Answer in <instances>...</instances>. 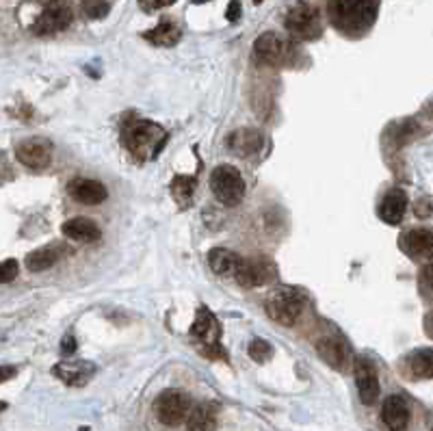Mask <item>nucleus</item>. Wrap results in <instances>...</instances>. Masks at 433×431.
<instances>
[{
	"instance_id": "1",
	"label": "nucleus",
	"mask_w": 433,
	"mask_h": 431,
	"mask_svg": "<svg viewBox=\"0 0 433 431\" xmlns=\"http://www.w3.org/2000/svg\"><path fill=\"white\" fill-rule=\"evenodd\" d=\"M327 11L338 31L346 35L364 33L377 20L379 0H331Z\"/></svg>"
},
{
	"instance_id": "2",
	"label": "nucleus",
	"mask_w": 433,
	"mask_h": 431,
	"mask_svg": "<svg viewBox=\"0 0 433 431\" xmlns=\"http://www.w3.org/2000/svg\"><path fill=\"white\" fill-rule=\"evenodd\" d=\"M167 141V133L150 119H137L135 124H126L124 143L128 152L139 160L156 158Z\"/></svg>"
},
{
	"instance_id": "3",
	"label": "nucleus",
	"mask_w": 433,
	"mask_h": 431,
	"mask_svg": "<svg viewBox=\"0 0 433 431\" xmlns=\"http://www.w3.org/2000/svg\"><path fill=\"white\" fill-rule=\"evenodd\" d=\"M191 338L197 340L199 344V354L208 360H228V354L221 347V325L217 321V317L212 312H208L206 308H199L191 329H189Z\"/></svg>"
},
{
	"instance_id": "4",
	"label": "nucleus",
	"mask_w": 433,
	"mask_h": 431,
	"mask_svg": "<svg viewBox=\"0 0 433 431\" xmlns=\"http://www.w3.org/2000/svg\"><path fill=\"white\" fill-rule=\"evenodd\" d=\"M303 308H306V297L290 286L275 288L265 301V310H267L269 319L280 325H286V327L297 323Z\"/></svg>"
},
{
	"instance_id": "5",
	"label": "nucleus",
	"mask_w": 433,
	"mask_h": 431,
	"mask_svg": "<svg viewBox=\"0 0 433 431\" xmlns=\"http://www.w3.org/2000/svg\"><path fill=\"white\" fill-rule=\"evenodd\" d=\"M210 189L217 202H221L224 206H239L247 191L241 171L232 165H219L212 169Z\"/></svg>"
},
{
	"instance_id": "6",
	"label": "nucleus",
	"mask_w": 433,
	"mask_h": 431,
	"mask_svg": "<svg viewBox=\"0 0 433 431\" xmlns=\"http://www.w3.org/2000/svg\"><path fill=\"white\" fill-rule=\"evenodd\" d=\"M286 28L297 39H306V41L317 39L323 31L319 9L308 5V3H301V5L292 7L286 16Z\"/></svg>"
},
{
	"instance_id": "7",
	"label": "nucleus",
	"mask_w": 433,
	"mask_h": 431,
	"mask_svg": "<svg viewBox=\"0 0 433 431\" xmlns=\"http://www.w3.org/2000/svg\"><path fill=\"white\" fill-rule=\"evenodd\" d=\"M290 44L278 33H263L253 41V57L260 65L280 67L290 59Z\"/></svg>"
},
{
	"instance_id": "8",
	"label": "nucleus",
	"mask_w": 433,
	"mask_h": 431,
	"mask_svg": "<svg viewBox=\"0 0 433 431\" xmlns=\"http://www.w3.org/2000/svg\"><path fill=\"white\" fill-rule=\"evenodd\" d=\"M191 410V399L180 391H165L154 403V414L165 427H178L187 420Z\"/></svg>"
},
{
	"instance_id": "9",
	"label": "nucleus",
	"mask_w": 433,
	"mask_h": 431,
	"mask_svg": "<svg viewBox=\"0 0 433 431\" xmlns=\"http://www.w3.org/2000/svg\"><path fill=\"white\" fill-rule=\"evenodd\" d=\"M232 278L243 288H258V286L271 284L278 278V269L271 261H267V258H249V261L243 258Z\"/></svg>"
},
{
	"instance_id": "10",
	"label": "nucleus",
	"mask_w": 433,
	"mask_h": 431,
	"mask_svg": "<svg viewBox=\"0 0 433 431\" xmlns=\"http://www.w3.org/2000/svg\"><path fill=\"white\" fill-rule=\"evenodd\" d=\"M74 20V11L70 7L67 0H50V3L43 7L39 18L33 24L35 35H55L65 31Z\"/></svg>"
},
{
	"instance_id": "11",
	"label": "nucleus",
	"mask_w": 433,
	"mask_h": 431,
	"mask_svg": "<svg viewBox=\"0 0 433 431\" xmlns=\"http://www.w3.org/2000/svg\"><path fill=\"white\" fill-rule=\"evenodd\" d=\"M16 158L28 169H46L53 160V143L41 137L24 139L16 146Z\"/></svg>"
},
{
	"instance_id": "12",
	"label": "nucleus",
	"mask_w": 433,
	"mask_h": 431,
	"mask_svg": "<svg viewBox=\"0 0 433 431\" xmlns=\"http://www.w3.org/2000/svg\"><path fill=\"white\" fill-rule=\"evenodd\" d=\"M353 373H356V386H358L362 403L373 405L379 399V393H381L379 375H377L375 364L364 356H358L356 362H353Z\"/></svg>"
},
{
	"instance_id": "13",
	"label": "nucleus",
	"mask_w": 433,
	"mask_h": 431,
	"mask_svg": "<svg viewBox=\"0 0 433 431\" xmlns=\"http://www.w3.org/2000/svg\"><path fill=\"white\" fill-rule=\"evenodd\" d=\"M399 247L414 261H422L424 265H429L433 258V232L427 228L410 230L399 239Z\"/></svg>"
},
{
	"instance_id": "14",
	"label": "nucleus",
	"mask_w": 433,
	"mask_h": 431,
	"mask_svg": "<svg viewBox=\"0 0 433 431\" xmlns=\"http://www.w3.org/2000/svg\"><path fill=\"white\" fill-rule=\"evenodd\" d=\"M53 375L57 379H61L65 386H84L89 383V379L96 375V366L87 360H67V362H59L53 369Z\"/></svg>"
},
{
	"instance_id": "15",
	"label": "nucleus",
	"mask_w": 433,
	"mask_h": 431,
	"mask_svg": "<svg viewBox=\"0 0 433 431\" xmlns=\"http://www.w3.org/2000/svg\"><path fill=\"white\" fill-rule=\"evenodd\" d=\"M265 146V135L256 128H239L228 137V150L236 156H256Z\"/></svg>"
},
{
	"instance_id": "16",
	"label": "nucleus",
	"mask_w": 433,
	"mask_h": 431,
	"mask_svg": "<svg viewBox=\"0 0 433 431\" xmlns=\"http://www.w3.org/2000/svg\"><path fill=\"white\" fill-rule=\"evenodd\" d=\"M412 410L410 403L405 401V397L401 395H393L383 401L381 408V420L390 431H405L407 422H410Z\"/></svg>"
},
{
	"instance_id": "17",
	"label": "nucleus",
	"mask_w": 433,
	"mask_h": 431,
	"mask_svg": "<svg viewBox=\"0 0 433 431\" xmlns=\"http://www.w3.org/2000/svg\"><path fill=\"white\" fill-rule=\"evenodd\" d=\"M65 256H67V247L63 243H48V245L31 251L24 263H26L28 271H46V269L55 267Z\"/></svg>"
},
{
	"instance_id": "18",
	"label": "nucleus",
	"mask_w": 433,
	"mask_h": 431,
	"mask_svg": "<svg viewBox=\"0 0 433 431\" xmlns=\"http://www.w3.org/2000/svg\"><path fill=\"white\" fill-rule=\"evenodd\" d=\"M70 195L84 204V206H98L109 197V191L102 182L89 180V178H76L70 182Z\"/></svg>"
},
{
	"instance_id": "19",
	"label": "nucleus",
	"mask_w": 433,
	"mask_h": 431,
	"mask_svg": "<svg viewBox=\"0 0 433 431\" xmlns=\"http://www.w3.org/2000/svg\"><path fill=\"white\" fill-rule=\"evenodd\" d=\"M317 354L325 364H329L336 371H344L346 362H349V349H346V344L334 336H325L317 342Z\"/></svg>"
},
{
	"instance_id": "20",
	"label": "nucleus",
	"mask_w": 433,
	"mask_h": 431,
	"mask_svg": "<svg viewBox=\"0 0 433 431\" xmlns=\"http://www.w3.org/2000/svg\"><path fill=\"white\" fill-rule=\"evenodd\" d=\"M405 210H407V195L399 189L390 191L381 204H379V219L390 224V226H399L405 217Z\"/></svg>"
},
{
	"instance_id": "21",
	"label": "nucleus",
	"mask_w": 433,
	"mask_h": 431,
	"mask_svg": "<svg viewBox=\"0 0 433 431\" xmlns=\"http://www.w3.org/2000/svg\"><path fill=\"white\" fill-rule=\"evenodd\" d=\"M63 234L70 241H76V243H96L102 236L98 224L94 219H87V217H74V219L65 222L63 224Z\"/></svg>"
},
{
	"instance_id": "22",
	"label": "nucleus",
	"mask_w": 433,
	"mask_h": 431,
	"mask_svg": "<svg viewBox=\"0 0 433 431\" xmlns=\"http://www.w3.org/2000/svg\"><path fill=\"white\" fill-rule=\"evenodd\" d=\"M243 258L232 251V249H224V247H214L208 251V265L217 275H234V271L239 269Z\"/></svg>"
},
{
	"instance_id": "23",
	"label": "nucleus",
	"mask_w": 433,
	"mask_h": 431,
	"mask_svg": "<svg viewBox=\"0 0 433 431\" xmlns=\"http://www.w3.org/2000/svg\"><path fill=\"white\" fill-rule=\"evenodd\" d=\"M189 431H214L217 429V408L210 403H199L189 410L187 416Z\"/></svg>"
},
{
	"instance_id": "24",
	"label": "nucleus",
	"mask_w": 433,
	"mask_h": 431,
	"mask_svg": "<svg viewBox=\"0 0 433 431\" xmlns=\"http://www.w3.org/2000/svg\"><path fill=\"white\" fill-rule=\"evenodd\" d=\"M143 37L150 41V44H154V46H165V48H169V46H176L178 41H180V28L173 24V22L165 20V22H160L158 26L146 31Z\"/></svg>"
},
{
	"instance_id": "25",
	"label": "nucleus",
	"mask_w": 433,
	"mask_h": 431,
	"mask_svg": "<svg viewBox=\"0 0 433 431\" xmlns=\"http://www.w3.org/2000/svg\"><path fill=\"white\" fill-rule=\"evenodd\" d=\"M405 366L414 379H429L433 373V351L429 347H424V349L410 354L405 360Z\"/></svg>"
},
{
	"instance_id": "26",
	"label": "nucleus",
	"mask_w": 433,
	"mask_h": 431,
	"mask_svg": "<svg viewBox=\"0 0 433 431\" xmlns=\"http://www.w3.org/2000/svg\"><path fill=\"white\" fill-rule=\"evenodd\" d=\"M195 187H197L195 176H176V178L171 180L173 200H176L182 208L189 206V202H191L193 195H195Z\"/></svg>"
},
{
	"instance_id": "27",
	"label": "nucleus",
	"mask_w": 433,
	"mask_h": 431,
	"mask_svg": "<svg viewBox=\"0 0 433 431\" xmlns=\"http://www.w3.org/2000/svg\"><path fill=\"white\" fill-rule=\"evenodd\" d=\"M249 358L258 364H265L273 358V344L269 340H263V338H253L249 342V349H247Z\"/></svg>"
},
{
	"instance_id": "28",
	"label": "nucleus",
	"mask_w": 433,
	"mask_h": 431,
	"mask_svg": "<svg viewBox=\"0 0 433 431\" xmlns=\"http://www.w3.org/2000/svg\"><path fill=\"white\" fill-rule=\"evenodd\" d=\"M82 11L87 18L100 20L109 13V3L106 0H82Z\"/></svg>"
},
{
	"instance_id": "29",
	"label": "nucleus",
	"mask_w": 433,
	"mask_h": 431,
	"mask_svg": "<svg viewBox=\"0 0 433 431\" xmlns=\"http://www.w3.org/2000/svg\"><path fill=\"white\" fill-rule=\"evenodd\" d=\"M18 261H13V258H9V261L0 263V284H9L18 278Z\"/></svg>"
},
{
	"instance_id": "30",
	"label": "nucleus",
	"mask_w": 433,
	"mask_h": 431,
	"mask_svg": "<svg viewBox=\"0 0 433 431\" xmlns=\"http://www.w3.org/2000/svg\"><path fill=\"white\" fill-rule=\"evenodd\" d=\"M420 286H422V293H424V297L429 299V297H431V263H429V265H424V269H422Z\"/></svg>"
},
{
	"instance_id": "31",
	"label": "nucleus",
	"mask_w": 433,
	"mask_h": 431,
	"mask_svg": "<svg viewBox=\"0 0 433 431\" xmlns=\"http://www.w3.org/2000/svg\"><path fill=\"white\" fill-rule=\"evenodd\" d=\"M76 338L72 336V334H67V336H63V340H61V354L63 356H72L74 351H76Z\"/></svg>"
},
{
	"instance_id": "32",
	"label": "nucleus",
	"mask_w": 433,
	"mask_h": 431,
	"mask_svg": "<svg viewBox=\"0 0 433 431\" xmlns=\"http://www.w3.org/2000/svg\"><path fill=\"white\" fill-rule=\"evenodd\" d=\"M226 18H228L230 22H236V20L241 18V0H232V3L228 5V9H226Z\"/></svg>"
},
{
	"instance_id": "33",
	"label": "nucleus",
	"mask_w": 433,
	"mask_h": 431,
	"mask_svg": "<svg viewBox=\"0 0 433 431\" xmlns=\"http://www.w3.org/2000/svg\"><path fill=\"white\" fill-rule=\"evenodd\" d=\"M16 373H18L16 366H0V383L11 379V377H16Z\"/></svg>"
},
{
	"instance_id": "34",
	"label": "nucleus",
	"mask_w": 433,
	"mask_h": 431,
	"mask_svg": "<svg viewBox=\"0 0 433 431\" xmlns=\"http://www.w3.org/2000/svg\"><path fill=\"white\" fill-rule=\"evenodd\" d=\"M173 3H176V0H150V7L160 9V7H169V5H173Z\"/></svg>"
},
{
	"instance_id": "35",
	"label": "nucleus",
	"mask_w": 433,
	"mask_h": 431,
	"mask_svg": "<svg viewBox=\"0 0 433 431\" xmlns=\"http://www.w3.org/2000/svg\"><path fill=\"white\" fill-rule=\"evenodd\" d=\"M204 3H208V0H193V5H204Z\"/></svg>"
},
{
	"instance_id": "36",
	"label": "nucleus",
	"mask_w": 433,
	"mask_h": 431,
	"mask_svg": "<svg viewBox=\"0 0 433 431\" xmlns=\"http://www.w3.org/2000/svg\"><path fill=\"white\" fill-rule=\"evenodd\" d=\"M5 408H7V403H3V401H0V412H3Z\"/></svg>"
},
{
	"instance_id": "37",
	"label": "nucleus",
	"mask_w": 433,
	"mask_h": 431,
	"mask_svg": "<svg viewBox=\"0 0 433 431\" xmlns=\"http://www.w3.org/2000/svg\"><path fill=\"white\" fill-rule=\"evenodd\" d=\"M253 3H256V5H260V3H263V0H253Z\"/></svg>"
}]
</instances>
